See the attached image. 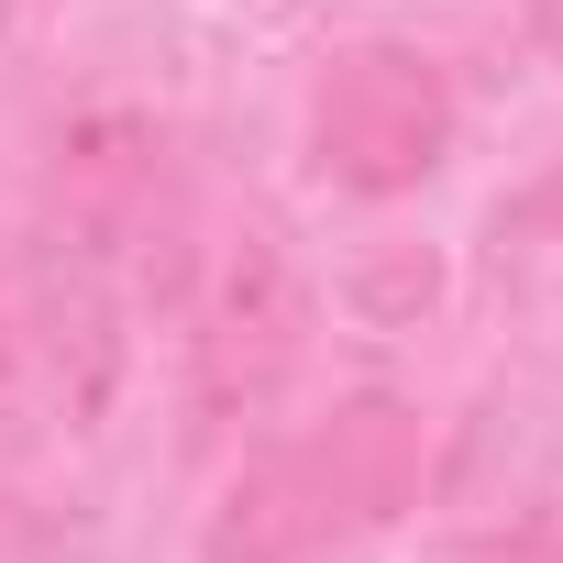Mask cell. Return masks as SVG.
<instances>
[{"mask_svg":"<svg viewBox=\"0 0 563 563\" xmlns=\"http://www.w3.org/2000/svg\"><path fill=\"white\" fill-rule=\"evenodd\" d=\"M530 23H541V45L563 56V0H541V12H530Z\"/></svg>","mask_w":563,"mask_h":563,"instance_id":"52a82bcc","label":"cell"},{"mask_svg":"<svg viewBox=\"0 0 563 563\" xmlns=\"http://www.w3.org/2000/svg\"><path fill=\"white\" fill-rule=\"evenodd\" d=\"M299 343H310V288H299V265L276 254V232H221V254L199 276V332H188L199 431H232L243 409H265L288 387Z\"/></svg>","mask_w":563,"mask_h":563,"instance_id":"7a4b0ae2","label":"cell"},{"mask_svg":"<svg viewBox=\"0 0 563 563\" xmlns=\"http://www.w3.org/2000/svg\"><path fill=\"white\" fill-rule=\"evenodd\" d=\"M332 530H354V508H343L332 453L310 431V442H288V453L232 475V497L210 508V563H310Z\"/></svg>","mask_w":563,"mask_h":563,"instance_id":"3957f363","label":"cell"},{"mask_svg":"<svg viewBox=\"0 0 563 563\" xmlns=\"http://www.w3.org/2000/svg\"><path fill=\"white\" fill-rule=\"evenodd\" d=\"M464 563H563V519H530V530H508V541H475Z\"/></svg>","mask_w":563,"mask_h":563,"instance_id":"5b68a950","label":"cell"},{"mask_svg":"<svg viewBox=\"0 0 563 563\" xmlns=\"http://www.w3.org/2000/svg\"><path fill=\"white\" fill-rule=\"evenodd\" d=\"M453 155V89L409 45H354L310 89V166L354 199H398Z\"/></svg>","mask_w":563,"mask_h":563,"instance_id":"6da1fadb","label":"cell"},{"mask_svg":"<svg viewBox=\"0 0 563 563\" xmlns=\"http://www.w3.org/2000/svg\"><path fill=\"white\" fill-rule=\"evenodd\" d=\"M0 376H12V343H0Z\"/></svg>","mask_w":563,"mask_h":563,"instance_id":"ba28073f","label":"cell"},{"mask_svg":"<svg viewBox=\"0 0 563 563\" xmlns=\"http://www.w3.org/2000/svg\"><path fill=\"white\" fill-rule=\"evenodd\" d=\"M321 453H332V486H343L354 530H365V519H398L409 486H420V420H409L398 398H343V409L321 420Z\"/></svg>","mask_w":563,"mask_h":563,"instance_id":"277c9868","label":"cell"},{"mask_svg":"<svg viewBox=\"0 0 563 563\" xmlns=\"http://www.w3.org/2000/svg\"><path fill=\"white\" fill-rule=\"evenodd\" d=\"M508 232H563V166H552L541 188H519V199H508Z\"/></svg>","mask_w":563,"mask_h":563,"instance_id":"8992f818","label":"cell"}]
</instances>
